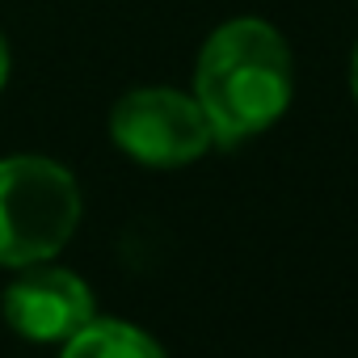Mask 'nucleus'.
<instances>
[{"instance_id":"obj_1","label":"nucleus","mask_w":358,"mask_h":358,"mask_svg":"<svg viewBox=\"0 0 358 358\" xmlns=\"http://www.w3.org/2000/svg\"><path fill=\"white\" fill-rule=\"evenodd\" d=\"M291 85L287 38L262 17L224 22L194 64V101L215 143H241L274 127L291 106Z\"/></svg>"},{"instance_id":"obj_2","label":"nucleus","mask_w":358,"mask_h":358,"mask_svg":"<svg viewBox=\"0 0 358 358\" xmlns=\"http://www.w3.org/2000/svg\"><path fill=\"white\" fill-rule=\"evenodd\" d=\"M80 224L76 177L47 156L0 160V266L51 262Z\"/></svg>"},{"instance_id":"obj_3","label":"nucleus","mask_w":358,"mask_h":358,"mask_svg":"<svg viewBox=\"0 0 358 358\" xmlns=\"http://www.w3.org/2000/svg\"><path fill=\"white\" fill-rule=\"evenodd\" d=\"M110 135L131 160L152 164V169L190 164L215 143L199 101L177 93V89H135V93H127L110 114Z\"/></svg>"},{"instance_id":"obj_4","label":"nucleus","mask_w":358,"mask_h":358,"mask_svg":"<svg viewBox=\"0 0 358 358\" xmlns=\"http://www.w3.org/2000/svg\"><path fill=\"white\" fill-rule=\"evenodd\" d=\"M5 320L17 337L38 345H64L93 320V291L80 274L59 266H26L5 287Z\"/></svg>"},{"instance_id":"obj_5","label":"nucleus","mask_w":358,"mask_h":358,"mask_svg":"<svg viewBox=\"0 0 358 358\" xmlns=\"http://www.w3.org/2000/svg\"><path fill=\"white\" fill-rule=\"evenodd\" d=\"M59 358H164V350L127 320H89L80 333H72L59 350Z\"/></svg>"},{"instance_id":"obj_6","label":"nucleus","mask_w":358,"mask_h":358,"mask_svg":"<svg viewBox=\"0 0 358 358\" xmlns=\"http://www.w3.org/2000/svg\"><path fill=\"white\" fill-rule=\"evenodd\" d=\"M5 80H9V43L0 34V89H5Z\"/></svg>"},{"instance_id":"obj_7","label":"nucleus","mask_w":358,"mask_h":358,"mask_svg":"<svg viewBox=\"0 0 358 358\" xmlns=\"http://www.w3.org/2000/svg\"><path fill=\"white\" fill-rule=\"evenodd\" d=\"M350 89H354V97H358V47H354V64H350Z\"/></svg>"}]
</instances>
